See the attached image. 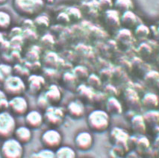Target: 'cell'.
Returning a JSON list of instances; mask_svg holds the SVG:
<instances>
[{"label": "cell", "mask_w": 159, "mask_h": 158, "mask_svg": "<svg viewBox=\"0 0 159 158\" xmlns=\"http://www.w3.org/2000/svg\"><path fill=\"white\" fill-rule=\"evenodd\" d=\"M16 127V117L10 111L0 112V140L12 137Z\"/></svg>", "instance_id": "cell-6"}, {"label": "cell", "mask_w": 159, "mask_h": 158, "mask_svg": "<svg viewBox=\"0 0 159 158\" xmlns=\"http://www.w3.org/2000/svg\"><path fill=\"white\" fill-rule=\"evenodd\" d=\"M114 7L120 13H124L130 11H133L135 5L133 0H114Z\"/></svg>", "instance_id": "cell-19"}, {"label": "cell", "mask_w": 159, "mask_h": 158, "mask_svg": "<svg viewBox=\"0 0 159 158\" xmlns=\"http://www.w3.org/2000/svg\"><path fill=\"white\" fill-rule=\"evenodd\" d=\"M25 125L31 130L39 129L44 123L43 114L38 110H31L24 116Z\"/></svg>", "instance_id": "cell-11"}, {"label": "cell", "mask_w": 159, "mask_h": 158, "mask_svg": "<svg viewBox=\"0 0 159 158\" xmlns=\"http://www.w3.org/2000/svg\"><path fill=\"white\" fill-rule=\"evenodd\" d=\"M93 135L88 130L79 131L74 137V146L80 151H88L93 148Z\"/></svg>", "instance_id": "cell-9"}, {"label": "cell", "mask_w": 159, "mask_h": 158, "mask_svg": "<svg viewBox=\"0 0 159 158\" xmlns=\"http://www.w3.org/2000/svg\"><path fill=\"white\" fill-rule=\"evenodd\" d=\"M88 82L89 84V85L92 88H98L100 87L102 84L101 79L99 76H97V75L95 74H91L88 76Z\"/></svg>", "instance_id": "cell-28"}, {"label": "cell", "mask_w": 159, "mask_h": 158, "mask_svg": "<svg viewBox=\"0 0 159 158\" xmlns=\"http://www.w3.org/2000/svg\"><path fill=\"white\" fill-rule=\"evenodd\" d=\"M43 94L50 105H58L63 97L61 90L55 84H50Z\"/></svg>", "instance_id": "cell-13"}, {"label": "cell", "mask_w": 159, "mask_h": 158, "mask_svg": "<svg viewBox=\"0 0 159 158\" xmlns=\"http://www.w3.org/2000/svg\"><path fill=\"white\" fill-rule=\"evenodd\" d=\"M104 24L111 29H117L120 26V16L116 10L111 9L104 12Z\"/></svg>", "instance_id": "cell-15"}, {"label": "cell", "mask_w": 159, "mask_h": 158, "mask_svg": "<svg viewBox=\"0 0 159 158\" xmlns=\"http://www.w3.org/2000/svg\"><path fill=\"white\" fill-rule=\"evenodd\" d=\"M8 111L14 116H24L29 111V101L24 95L10 97Z\"/></svg>", "instance_id": "cell-8"}, {"label": "cell", "mask_w": 159, "mask_h": 158, "mask_svg": "<svg viewBox=\"0 0 159 158\" xmlns=\"http://www.w3.org/2000/svg\"><path fill=\"white\" fill-rule=\"evenodd\" d=\"M8 2V0H0V5H2L5 4Z\"/></svg>", "instance_id": "cell-31"}, {"label": "cell", "mask_w": 159, "mask_h": 158, "mask_svg": "<svg viewBox=\"0 0 159 158\" xmlns=\"http://www.w3.org/2000/svg\"><path fill=\"white\" fill-rule=\"evenodd\" d=\"M40 143L43 148L55 151L62 146L63 135L57 128H49L41 134Z\"/></svg>", "instance_id": "cell-7"}, {"label": "cell", "mask_w": 159, "mask_h": 158, "mask_svg": "<svg viewBox=\"0 0 159 158\" xmlns=\"http://www.w3.org/2000/svg\"><path fill=\"white\" fill-rule=\"evenodd\" d=\"M12 23L13 18L10 13L5 10H0V32L8 30Z\"/></svg>", "instance_id": "cell-20"}, {"label": "cell", "mask_w": 159, "mask_h": 158, "mask_svg": "<svg viewBox=\"0 0 159 158\" xmlns=\"http://www.w3.org/2000/svg\"><path fill=\"white\" fill-rule=\"evenodd\" d=\"M149 34H150V30L144 24L140 23L134 29V36H135L139 40L146 39L148 37Z\"/></svg>", "instance_id": "cell-24"}, {"label": "cell", "mask_w": 159, "mask_h": 158, "mask_svg": "<svg viewBox=\"0 0 159 158\" xmlns=\"http://www.w3.org/2000/svg\"><path fill=\"white\" fill-rule=\"evenodd\" d=\"M0 62H1V55H0Z\"/></svg>", "instance_id": "cell-32"}, {"label": "cell", "mask_w": 159, "mask_h": 158, "mask_svg": "<svg viewBox=\"0 0 159 158\" xmlns=\"http://www.w3.org/2000/svg\"><path fill=\"white\" fill-rule=\"evenodd\" d=\"M37 104H38V108H40V110H43V111H45L49 106H50V104H49V102H48L46 97L44 96L43 93H41L39 94L38 101H37Z\"/></svg>", "instance_id": "cell-29"}, {"label": "cell", "mask_w": 159, "mask_h": 158, "mask_svg": "<svg viewBox=\"0 0 159 158\" xmlns=\"http://www.w3.org/2000/svg\"><path fill=\"white\" fill-rule=\"evenodd\" d=\"M133 130L138 133H142L145 130V119L140 115H135L132 119Z\"/></svg>", "instance_id": "cell-23"}, {"label": "cell", "mask_w": 159, "mask_h": 158, "mask_svg": "<svg viewBox=\"0 0 159 158\" xmlns=\"http://www.w3.org/2000/svg\"><path fill=\"white\" fill-rule=\"evenodd\" d=\"M8 102L9 96L2 88H0V112L8 110Z\"/></svg>", "instance_id": "cell-26"}, {"label": "cell", "mask_w": 159, "mask_h": 158, "mask_svg": "<svg viewBox=\"0 0 159 158\" xmlns=\"http://www.w3.org/2000/svg\"><path fill=\"white\" fill-rule=\"evenodd\" d=\"M31 158H55V150L43 148L37 152H34L31 155Z\"/></svg>", "instance_id": "cell-25"}, {"label": "cell", "mask_w": 159, "mask_h": 158, "mask_svg": "<svg viewBox=\"0 0 159 158\" xmlns=\"http://www.w3.org/2000/svg\"><path fill=\"white\" fill-rule=\"evenodd\" d=\"M44 123L51 128H57L65 120L66 109L58 105H50L43 112Z\"/></svg>", "instance_id": "cell-5"}, {"label": "cell", "mask_w": 159, "mask_h": 158, "mask_svg": "<svg viewBox=\"0 0 159 158\" xmlns=\"http://www.w3.org/2000/svg\"><path fill=\"white\" fill-rule=\"evenodd\" d=\"M98 6L100 11H106L114 7L113 0H98Z\"/></svg>", "instance_id": "cell-27"}, {"label": "cell", "mask_w": 159, "mask_h": 158, "mask_svg": "<svg viewBox=\"0 0 159 158\" xmlns=\"http://www.w3.org/2000/svg\"><path fill=\"white\" fill-rule=\"evenodd\" d=\"M84 158H88V157H84Z\"/></svg>", "instance_id": "cell-33"}, {"label": "cell", "mask_w": 159, "mask_h": 158, "mask_svg": "<svg viewBox=\"0 0 159 158\" xmlns=\"http://www.w3.org/2000/svg\"><path fill=\"white\" fill-rule=\"evenodd\" d=\"M14 74V67L11 64L0 62V84H2L7 78Z\"/></svg>", "instance_id": "cell-22"}, {"label": "cell", "mask_w": 159, "mask_h": 158, "mask_svg": "<svg viewBox=\"0 0 159 158\" xmlns=\"http://www.w3.org/2000/svg\"><path fill=\"white\" fill-rule=\"evenodd\" d=\"M2 89L10 97L24 95L27 91L26 81L23 77L14 73L5 81L2 84Z\"/></svg>", "instance_id": "cell-4"}, {"label": "cell", "mask_w": 159, "mask_h": 158, "mask_svg": "<svg viewBox=\"0 0 159 158\" xmlns=\"http://www.w3.org/2000/svg\"><path fill=\"white\" fill-rule=\"evenodd\" d=\"M87 124L91 131L103 133L111 125V116L105 110H93L87 116Z\"/></svg>", "instance_id": "cell-1"}, {"label": "cell", "mask_w": 159, "mask_h": 158, "mask_svg": "<svg viewBox=\"0 0 159 158\" xmlns=\"http://www.w3.org/2000/svg\"><path fill=\"white\" fill-rule=\"evenodd\" d=\"M142 104H143L144 107L149 108V109H154L158 106L159 98L155 93H147L142 99Z\"/></svg>", "instance_id": "cell-21"}, {"label": "cell", "mask_w": 159, "mask_h": 158, "mask_svg": "<svg viewBox=\"0 0 159 158\" xmlns=\"http://www.w3.org/2000/svg\"><path fill=\"white\" fill-rule=\"evenodd\" d=\"M16 11L25 16H34L40 14L45 8L44 0H13Z\"/></svg>", "instance_id": "cell-2"}, {"label": "cell", "mask_w": 159, "mask_h": 158, "mask_svg": "<svg viewBox=\"0 0 159 158\" xmlns=\"http://www.w3.org/2000/svg\"><path fill=\"white\" fill-rule=\"evenodd\" d=\"M55 151V158H77L76 151L70 146H62L57 148Z\"/></svg>", "instance_id": "cell-18"}, {"label": "cell", "mask_w": 159, "mask_h": 158, "mask_svg": "<svg viewBox=\"0 0 159 158\" xmlns=\"http://www.w3.org/2000/svg\"><path fill=\"white\" fill-rule=\"evenodd\" d=\"M13 137L16 140L19 141L23 145L28 144L32 140L33 133L32 130L29 128V127L25 125H20L16 128Z\"/></svg>", "instance_id": "cell-14"}, {"label": "cell", "mask_w": 159, "mask_h": 158, "mask_svg": "<svg viewBox=\"0 0 159 158\" xmlns=\"http://www.w3.org/2000/svg\"><path fill=\"white\" fill-rule=\"evenodd\" d=\"M105 107H106V111L110 115H120L123 112L121 103L114 96H111L108 99Z\"/></svg>", "instance_id": "cell-17"}, {"label": "cell", "mask_w": 159, "mask_h": 158, "mask_svg": "<svg viewBox=\"0 0 159 158\" xmlns=\"http://www.w3.org/2000/svg\"><path fill=\"white\" fill-rule=\"evenodd\" d=\"M24 155V145L14 137L2 140L0 145V156L2 158H23Z\"/></svg>", "instance_id": "cell-3"}, {"label": "cell", "mask_w": 159, "mask_h": 158, "mask_svg": "<svg viewBox=\"0 0 159 158\" xmlns=\"http://www.w3.org/2000/svg\"><path fill=\"white\" fill-rule=\"evenodd\" d=\"M120 23L124 27L131 30L132 29H135L139 25V18L134 14L132 11H126L122 14L120 16Z\"/></svg>", "instance_id": "cell-16"}, {"label": "cell", "mask_w": 159, "mask_h": 158, "mask_svg": "<svg viewBox=\"0 0 159 158\" xmlns=\"http://www.w3.org/2000/svg\"><path fill=\"white\" fill-rule=\"evenodd\" d=\"M65 109L66 114L73 119H80L83 118L86 113L84 103L79 99L70 101Z\"/></svg>", "instance_id": "cell-10"}, {"label": "cell", "mask_w": 159, "mask_h": 158, "mask_svg": "<svg viewBox=\"0 0 159 158\" xmlns=\"http://www.w3.org/2000/svg\"><path fill=\"white\" fill-rule=\"evenodd\" d=\"M27 91L31 95H39L41 93L46 84V79L40 75H31L27 78Z\"/></svg>", "instance_id": "cell-12"}, {"label": "cell", "mask_w": 159, "mask_h": 158, "mask_svg": "<svg viewBox=\"0 0 159 158\" xmlns=\"http://www.w3.org/2000/svg\"><path fill=\"white\" fill-rule=\"evenodd\" d=\"M5 40V38H4V35H3V32H0V46H1V44L4 42Z\"/></svg>", "instance_id": "cell-30"}]
</instances>
